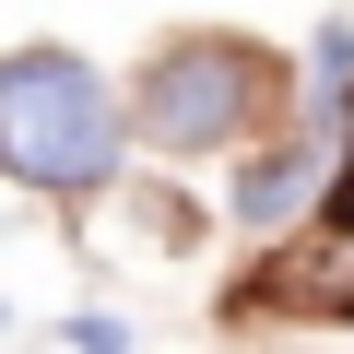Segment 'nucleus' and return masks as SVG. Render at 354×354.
<instances>
[{
	"label": "nucleus",
	"mask_w": 354,
	"mask_h": 354,
	"mask_svg": "<svg viewBox=\"0 0 354 354\" xmlns=\"http://www.w3.org/2000/svg\"><path fill=\"white\" fill-rule=\"evenodd\" d=\"M130 106H118V83L83 59V48H59V36H36V48H0V177L12 189H36V201H95L106 177L130 165Z\"/></svg>",
	"instance_id": "obj_1"
},
{
	"label": "nucleus",
	"mask_w": 354,
	"mask_h": 354,
	"mask_svg": "<svg viewBox=\"0 0 354 354\" xmlns=\"http://www.w3.org/2000/svg\"><path fill=\"white\" fill-rule=\"evenodd\" d=\"M130 118H142L153 153H236V142H260L283 118V59L260 36H225V24L165 36L142 59V83H130Z\"/></svg>",
	"instance_id": "obj_2"
},
{
	"label": "nucleus",
	"mask_w": 354,
	"mask_h": 354,
	"mask_svg": "<svg viewBox=\"0 0 354 354\" xmlns=\"http://www.w3.org/2000/svg\"><path fill=\"white\" fill-rule=\"evenodd\" d=\"M236 319H354V236H342V225L283 236V248L236 283Z\"/></svg>",
	"instance_id": "obj_3"
},
{
	"label": "nucleus",
	"mask_w": 354,
	"mask_h": 354,
	"mask_svg": "<svg viewBox=\"0 0 354 354\" xmlns=\"http://www.w3.org/2000/svg\"><path fill=\"white\" fill-rule=\"evenodd\" d=\"M307 201H330V165H319V142H260V153L236 165V189H225V213H236L248 236L295 225Z\"/></svg>",
	"instance_id": "obj_4"
},
{
	"label": "nucleus",
	"mask_w": 354,
	"mask_h": 354,
	"mask_svg": "<svg viewBox=\"0 0 354 354\" xmlns=\"http://www.w3.org/2000/svg\"><path fill=\"white\" fill-rule=\"evenodd\" d=\"M319 225L354 236V95H342V142H330V201H319Z\"/></svg>",
	"instance_id": "obj_5"
},
{
	"label": "nucleus",
	"mask_w": 354,
	"mask_h": 354,
	"mask_svg": "<svg viewBox=\"0 0 354 354\" xmlns=\"http://www.w3.org/2000/svg\"><path fill=\"white\" fill-rule=\"evenodd\" d=\"M307 83H319V95H354V24H319V48H307Z\"/></svg>",
	"instance_id": "obj_6"
},
{
	"label": "nucleus",
	"mask_w": 354,
	"mask_h": 354,
	"mask_svg": "<svg viewBox=\"0 0 354 354\" xmlns=\"http://www.w3.org/2000/svg\"><path fill=\"white\" fill-rule=\"evenodd\" d=\"M71 354H130V330H118V319H95V307H83V319H71Z\"/></svg>",
	"instance_id": "obj_7"
}]
</instances>
